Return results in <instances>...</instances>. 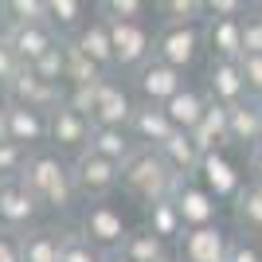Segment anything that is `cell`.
<instances>
[{"instance_id":"6da1fadb","label":"cell","mask_w":262,"mask_h":262,"mask_svg":"<svg viewBox=\"0 0 262 262\" xmlns=\"http://www.w3.org/2000/svg\"><path fill=\"white\" fill-rule=\"evenodd\" d=\"M24 184L35 192V200L51 211H71L78 200L75 188V172H71V161L63 153H55L51 145L47 149H35L28 153V164H24Z\"/></svg>"},{"instance_id":"7a4b0ae2","label":"cell","mask_w":262,"mask_h":262,"mask_svg":"<svg viewBox=\"0 0 262 262\" xmlns=\"http://www.w3.org/2000/svg\"><path fill=\"white\" fill-rule=\"evenodd\" d=\"M188 180H180V176L164 164V157L157 153V149H137L129 161L121 164V188H125L137 204H145V208H153L161 200H176V192Z\"/></svg>"},{"instance_id":"3957f363","label":"cell","mask_w":262,"mask_h":262,"mask_svg":"<svg viewBox=\"0 0 262 262\" xmlns=\"http://www.w3.org/2000/svg\"><path fill=\"white\" fill-rule=\"evenodd\" d=\"M78 231H82V239L94 243L102 254H114L125 247L129 239V223L121 219V211L110 204V200H90L82 215H78Z\"/></svg>"},{"instance_id":"277c9868","label":"cell","mask_w":262,"mask_h":262,"mask_svg":"<svg viewBox=\"0 0 262 262\" xmlns=\"http://www.w3.org/2000/svg\"><path fill=\"white\" fill-rule=\"evenodd\" d=\"M204 47H208V39H204V24H164L161 32H157L153 59L176 67V71H188V67L200 59Z\"/></svg>"},{"instance_id":"5b68a950","label":"cell","mask_w":262,"mask_h":262,"mask_svg":"<svg viewBox=\"0 0 262 262\" xmlns=\"http://www.w3.org/2000/svg\"><path fill=\"white\" fill-rule=\"evenodd\" d=\"M39 200L20 176L16 180H0V231L8 235H28L35 231V219H39Z\"/></svg>"},{"instance_id":"8992f818","label":"cell","mask_w":262,"mask_h":262,"mask_svg":"<svg viewBox=\"0 0 262 262\" xmlns=\"http://www.w3.org/2000/svg\"><path fill=\"white\" fill-rule=\"evenodd\" d=\"M90 137H94V121L86 114H78L71 102H63L59 110H51V149L63 157H82L90 149Z\"/></svg>"},{"instance_id":"52a82bcc","label":"cell","mask_w":262,"mask_h":262,"mask_svg":"<svg viewBox=\"0 0 262 262\" xmlns=\"http://www.w3.org/2000/svg\"><path fill=\"white\" fill-rule=\"evenodd\" d=\"M110 35H114V67L118 71H141L149 59H153V43L157 35L145 28V24H121L110 20Z\"/></svg>"},{"instance_id":"ba28073f","label":"cell","mask_w":262,"mask_h":262,"mask_svg":"<svg viewBox=\"0 0 262 262\" xmlns=\"http://www.w3.org/2000/svg\"><path fill=\"white\" fill-rule=\"evenodd\" d=\"M71 172H75L78 196H86V204L90 200H106L110 192L121 184V164L106 161V157H98V153H90V149L71 161Z\"/></svg>"},{"instance_id":"9c48e42d","label":"cell","mask_w":262,"mask_h":262,"mask_svg":"<svg viewBox=\"0 0 262 262\" xmlns=\"http://www.w3.org/2000/svg\"><path fill=\"white\" fill-rule=\"evenodd\" d=\"M4 98H8L12 106H28V110L51 114V110H59L67 102V86H51V82H43V78L35 75L32 67H24L20 75L4 86Z\"/></svg>"},{"instance_id":"30bf717a","label":"cell","mask_w":262,"mask_h":262,"mask_svg":"<svg viewBox=\"0 0 262 262\" xmlns=\"http://www.w3.org/2000/svg\"><path fill=\"white\" fill-rule=\"evenodd\" d=\"M133 82H137V94H141L145 106H168L180 90H188L184 71H176V67L161 63V59H149V63L133 75Z\"/></svg>"},{"instance_id":"8fae6325","label":"cell","mask_w":262,"mask_h":262,"mask_svg":"<svg viewBox=\"0 0 262 262\" xmlns=\"http://www.w3.org/2000/svg\"><path fill=\"white\" fill-rule=\"evenodd\" d=\"M231 243L235 239H231L223 227H215V223H208V227H188L176 254L184 262H227Z\"/></svg>"},{"instance_id":"7c38bea8","label":"cell","mask_w":262,"mask_h":262,"mask_svg":"<svg viewBox=\"0 0 262 262\" xmlns=\"http://www.w3.org/2000/svg\"><path fill=\"white\" fill-rule=\"evenodd\" d=\"M8 141L28 149V153L47 149V141H51V114L28 110V106H12L8 110Z\"/></svg>"},{"instance_id":"4fadbf2b","label":"cell","mask_w":262,"mask_h":262,"mask_svg":"<svg viewBox=\"0 0 262 262\" xmlns=\"http://www.w3.org/2000/svg\"><path fill=\"white\" fill-rule=\"evenodd\" d=\"M133 102L129 94L114 82V78H106L98 86V102H94V110H90V121L98 125V129H129V121H133Z\"/></svg>"},{"instance_id":"5bb4252c","label":"cell","mask_w":262,"mask_h":262,"mask_svg":"<svg viewBox=\"0 0 262 262\" xmlns=\"http://www.w3.org/2000/svg\"><path fill=\"white\" fill-rule=\"evenodd\" d=\"M4 39L12 43V51L20 55L24 67H35L51 47H59L63 39L55 35L51 24H32V28H4Z\"/></svg>"},{"instance_id":"9a60e30c","label":"cell","mask_w":262,"mask_h":262,"mask_svg":"<svg viewBox=\"0 0 262 262\" xmlns=\"http://www.w3.org/2000/svg\"><path fill=\"white\" fill-rule=\"evenodd\" d=\"M208 94H211V102H219L223 110H235V106H243V102H251L239 63H219V59H211V67H208Z\"/></svg>"},{"instance_id":"2e32d148","label":"cell","mask_w":262,"mask_h":262,"mask_svg":"<svg viewBox=\"0 0 262 262\" xmlns=\"http://www.w3.org/2000/svg\"><path fill=\"white\" fill-rule=\"evenodd\" d=\"M129 133H133V141L141 145V149H161L168 137L176 133L172 118L164 114V106H137L133 110V121H129Z\"/></svg>"},{"instance_id":"e0dca14e","label":"cell","mask_w":262,"mask_h":262,"mask_svg":"<svg viewBox=\"0 0 262 262\" xmlns=\"http://www.w3.org/2000/svg\"><path fill=\"white\" fill-rule=\"evenodd\" d=\"M204 39H208L211 59L219 63H239L243 55V16L239 20H208L204 24Z\"/></svg>"},{"instance_id":"ac0fdd59","label":"cell","mask_w":262,"mask_h":262,"mask_svg":"<svg viewBox=\"0 0 262 262\" xmlns=\"http://www.w3.org/2000/svg\"><path fill=\"white\" fill-rule=\"evenodd\" d=\"M71 43L86 55L98 71H114V35H110V20L106 16H94V20L78 32V39H71Z\"/></svg>"},{"instance_id":"d6986e66","label":"cell","mask_w":262,"mask_h":262,"mask_svg":"<svg viewBox=\"0 0 262 262\" xmlns=\"http://www.w3.org/2000/svg\"><path fill=\"white\" fill-rule=\"evenodd\" d=\"M192 141L200 145V153H204V157H219V149H227V145H231V114L219 106V102L208 106L204 121L192 129Z\"/></svg>"},{"instance_id":"ffe728a7","label":"cell","mask_w":262,"mask_h":262,"mask_svg":"<svg viewBox=\"0 0 262 262\" xmlns=\"http://www.w3.org/2000/svg\"><path fill=\"white\" fill-rule=\"evenodd\" d=\"M157 153L164 157V164H168V168H172L180 180H192V176H196V168L204 164V153H200V145L192 141V133H184V129H176L172 137H168V141L157 149Z\"/></svg>"},{"instance_id":"44dd1931","label":"cell","mask_w":262,"mask_h":262,"mask_svg":"<svg viewBox=\"0 0 262 262\" xmlns=\"http://www.w3.org/2000/svg\"><path fill=\"white\" fill-rule=\"evenodd\" d=\"M90 20H94V16L86 12L82 0H47V24L55 28V35H59L63 43L78 39V32H82Z\"/></svg>"},{"instance_id":"7402d4cb","label":"cell","mask_w":262,"mask_h":262,"mask_svg":"<svg viewBox=\"0 0 262 262\" xmlns=\"http://www.w3.org/2000/svg\"><path fill=\"white\" fill-rule=\"evenodd\" d=\"M208 106H211V94H204V90H196V86H188V90H180L168 106H164V114L172 118V125L176 129H184V133H192L204 121V114H208Z\"/></svg>"},{"instance_id":"603a6c76","label":"cell","mask_w":262,"mask_h":262,"mask_svg":"<svg viewBox=\"0 0 262 262\" xmlns=\"http://www.w3.org/2000/svg\"><path fill=\"white\" fill-rule=\"evenodd\" d=\"M231 114V145H243L251 153L254 145H262V106L258 102H243V106L227 110Z\"/></svg>"},{"instance_id":"cb8c5ba5","label":"cell","mask_w":262,"mask_h":262,"mask_svg":"<svg viewBox=\"0 0 262 262\" xmlns=\"http://www.w3.org/2000/svg\"><path fill=\"white\" fill-rule=\"evenodd\" d=\"M24 262H63V231L35 227L28 235H20Z\"/></svg>"},{"instance_id":"d4e9b609","label":"cell","mask_w":262,"mask_h":262,"mask_svg":"<svg viewBox=\"0 0 262 262\" xmlns=\"http://www.w3.org/2000/svg\"><path fill=\"white\" fill-rule=\"evenodd\" d=\"M137 149H141V145L133 141V133H129V129H98V125H94L90 153L106 157V161H114V164H125L133 153H137Z\"/></svg>"},{"instance_id":"484cf974","label":"cell","mask_w":262,"mask_h":262,"mask_svg":"<svg viewBox=\"0 0 262 262\" xmlns=\"http://www.w3.org/2000/svg\"><path fill=\"white\" fill-rule=\"evenodd\" d=\"M145 215H149V223L145 227L153 231V235H161V239H184V215H180V204L176 200H161V204H153V208H145Z\"/></svg>"},{"instance_id":"4316f807","label":"cell","mask_w":262,"mask_h":262,"mask_svg":"<svg viewBox=\"0 0 262 262\" xmlns=\"http://www.w3.org/2000/svg\"><path fill=\"white\" fill-rule=\"evenodd\" d=\"M121 254H125L129 262H168V247H164V239L153 235L149 227L129 231V239H125Z\"/></svg>"},{"instance_id":"83f0119b","label":"cell","mask_w":262,"mask_h":262,"mask_svg":"<svg viewBox=\"0 0 262 262\" xmlns=\"http://www.w3.org/2000/svg\"><path fill=\"white\" fill-rule=\"evenodd\" d=\"M176 204H180V215H184L188 227H208V223H211V211H215V208H211V196H208V192H200L192 180L176 192Z\"/></svg>"},{"instance_id":"f1b7e54d","label":"cell","mask_w":262,"mask_h":262,"mask_svg":"<svg viewBox=\"0 0 262 262\" xmlns=\"http://www.w3.org/2000/svg\"><path fill=\"white\" fill-rule=\"evenodd\" d=\"M235 219H239V227L262 235V184L251 180L247 188H239V196H235Z\"/></svg>"},{"instance_id":"f546056e","label":"cell","mask_w":262,"mask_h":262,"mask_svg":"<svg viewBox=\"0 0 262 262\" xmlns=\"http://www.w3.org/2000/svg\"><path fill=\"white\" fill-rule=\"evenodd\" d=\"M8 28H32V24H47V0H4L0 4Z\"/></svg>"},{"instance_id":"4dcf8cb0","label":"cell","mask_w":262,"mask_h":262,"mask_svg":"<svg viewBox=\"0 0 262 262\" xmlns=\"http://www.w3.org/2000/svg\"><path fill=\"white\" fill-rule=\"evenodd\" d=\"M164 24H208V0H161Z\"/></svg>"},{"instance_id":"1f68e13d","label":"cell","mask_w":262,"mask_h":262,"mask_svg":"<svg viewBox=\"0 0 262 262\" xmlns=\"http://www.w3.org/2000/svg\"><path fill=\"white\" fill-rule=\"evenodd\" d=\"M102 78H106V71H98L75 43H67V86H94Z\"/></svg>"},{"instance_id":"d6a6232c","label":"cell","mask_w":262,"mask_h":262,"mask_svg":"<svg viewBox=\"0 0 262 262\" xmlns=\"http://www.w3.org/2000/svg\"><path fill=\"white\" fill-rule=\"evenodd\" d=\"M32 71L43 78V82H51V86H67V43L51 47V51H47Z\"/></svg>"},{"instance_id":"836d02e7","label":"cell","mask_w":262,"mask_h":262,"mask_svg":"<svg viewBox=\"0 0 262 262\" xmlns=\"http://www.w3.org/2000/svg\"><path fill=\"white\" fill-rule=\"evenodd\" d=\"M145 12H149L145 0H102L98 4V16L121 20V24H145Z\"/></svg>"},{"instance_id":"e575fe53","label":"cell","mask_w":262,"mask_h":262,"mask_svg":"<svg viewBox=\"0 0 262 262\" xmlns=\"http://www.w3.org/2000/svg\"><path fill=\"white\" fill-rule=\"evenodd\" d=\"M63 262H106V254L82 239V231H63Z\"/></svg>"},{"instance_id":"d590c367","label":"cell","mask_w":262,"mask_h":262,"mask_svg":"<svg viewBox=\"0 0 262 262\" xmlns=\"http://www.w3.org/2000/svg\"><path fill=\"white\" fill-rule=\"evenodd\" d=\"M243 51L262 55V4H251L243 16Z\"/></svg>"},{"instance_id":"8d00e7d4","label":"cell","mask_w":262,"mask_h":262,"mask_svg":"<svg viewBox=\"0 0 262 262\" xmlns=\"http://www.w3.org/2000/svg\"><path fill=\"white\" fill-rule=\"evenodd\" d=\"M24 164H28V149H20L12 141H0V180L24 176Z\"/></svg>"},{"instance_id":"74e56055","label":"cell","mask_w":262,"mask_h":262,"mask_svg":"<svg viewBox=\"0 0 262 262\" xmlns=\"http://www.w3.org/2000/svg\"><path fill=\"white\" fill-rule=\"evenodd\" d=\"M239 71H243V82H247L251 102H258V106H262V55H243Z\"/></svg>"},{"instance_id":"f35d334b","label":"cell","mask_w":262,"mask_h":262,"mask_svg":"<svg viewBox=\"0 0 262 262\" xmlns=\"http://www.w3.org/2000/svg\"><path fill=\"white\" fill-rule=\"evenodd\" d=\"M20 71H24V63H20V55L12 51V43H8V39H4V32H0V90L8 86L12 78L20 75Z\"/></svg>"},{"instance_id":"ab89813d","label":"cell","mask_w":262,"mask_h":262,"mask_svg":"<svg viewBox=\"0 0 262 262\" xmlns=\"http://www.w3.org/2000/svg\"><path fill=\"white\" fill-rule=\"evenodd\" d=\"M204 164H208V180H211V188H215V192L231 188V168L219 161V157H204Z\"/></svg>"},{"instance_id":"60d3db41","label":"cell","mask_w":262,"mask_h":262,"mask_svg":"<svg viewBox=\"0 0 262 262\" xmlns=\"http://www.w3.org/2000/svg\"><path fill=\"white\" fill-rule=\"evenodd\" d=\"M227 262H262V251L254 247V243H247V239H235L231 243Z\"/></svg>"},{"instance_id":"b9f144b4","label":"cell","mask_w":262,"mask_h":262,"mask_svg":"<svg viewBox=\"0 0 262 262\" xmlns=\"http://www.w3.org/2000/svg\"><path fill=\"white\" fill-rule=\"evenodd\" d=\"M0 262H24V251H20V239L0 231Z\"/></svg>"},{"instance_id":"7bdbcfd3","label":"cell","mask_w":262,"mask_h":262,"mask_svg":"<svg viewBox=\"0 0 262 262\" xmlns=\"http://www.w3.org/2000/svg\"><path fill=\"white\" fill-rule=\"evenodd\" d=\"M247 161H251V172H254V184H262V145H254L251 153H247Z\"/></svg>"},{"instance_id":"ee69618b","label":"cell","mask_w":262,"mask_h":262,"mask_svg":"<svg viewBox=\"0 0 262 262\" xmlns=\"http://www.w3.org/2000/svg\"><path fill=\"white\" fill-rule=\"evenodd\" d=\"M8 110H12V102L4 98V90H0V141H8Z\"/></svg>"},{"instance_id":"f6af8a7d","label":"cell","mask_w":262,"mask_h":262,"mask_svg":"<svg viewBox=\"0 0 262 262\" xmlns=\"http://www.w3.org/2000/svg\"><path fill=\"white\" fill-rule=\"evenodd\" d=\"M106 262H129V258H125L121 251H114V254H106Z\"/></svg>"},{"instance_id":"bcb514c9","label":"cell","mask_w":262,"mask_h":262,"mask_svg":"<svg viewBox=\"0 0 262 262\" xmlns=\"http://www.w3.org/2000/svg\"><path fill=\"white\" fill-rule=\"evenodd\" d=\"M168 262H184V258H180V254H168Z\"/></svg>"}]
</instances>
